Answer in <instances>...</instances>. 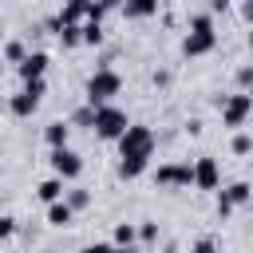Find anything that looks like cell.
<instances>
[{"instance_id": "cell-31", "label": "cell", "mask_w": 253, "mask_h": 253, "mask_svg": "<svg viewBox=\"0 0 253 253\" xmlns=\"http://www.w3.org/2000/svg\"><path fill=\"white\" fill-rule=\"evenodd\" d=\"M229 12V0H210V16H225Z\"/></svg>"}, {"instance_id": "cell-10", "label": "cell", "mask_w": 253, "mask_h": 253, "mask_svg": "<svg viewBox=\"0 0 253 253\" xmlns=\"http://www.w3.org/2000/svg\"><path fill=\"white\" fill-rule=\"evenodd\" d=\"M8 111H12L16 119H32V115L40 111V95H32V91H24V87H20V91L8 99Z\"/></svg>"}, {"instance_id": "cell-3", "label": "cell", "mask_w": 253, "mask_h": 253, "mask_svg": "<svg viewBox=\"0 0 253 253\" xmlns=\"http://www.w3.org/2000/svg\"><path fill=\"white\" fill-rule=\"evenodd\" d=\"M130 130V119H126V111L123 107H99V115H95V134L103 138V142H123V134Z\"/></svg>"}, {"instance_id": "cell-4", "label": "cell", "mask_w": 253, "mask_h": 253, "mask_svg": "<svg viewBox=\"0 0 253 253\" xmlns=\"http://www.w3.org/2000/svg\"><path fill=\"white\" fill-rule=\"evenodd\" d=\"M154 182L166 186V190H190L194 186V162L190 158L186 162H162L154 170Z\"/></svg>"}, {"instance_id": "cell-7", "label": "cell", "mask_w": 253, "mask_h": 253, "mask_svg": "<svg viewBox=\"0 0 253 253\" xmlns=\"http://www.w3.org/2000/svg\"><path fill=\"white\" fill-rule=\"evenodd\" d=\"M194 186H198V190H217V186H221V166H217V158H210V154L194 158Z\"/></svg>"}, {"instance_id": "cell-24", "label": "cell", "mask_w": 253, "mask_h": 253, "mask_svg": "<svg viewBox=\"0 0 253 253\" xmlns=\"http://www.w3.org/2000/svg\"><path fill=\"white\" fill-rule=\"evenodd\" d=\"M59 43L71 51V47H79L83 43V28H59Z\"/></svg>"}, {"instance_id": "cell-5", "label": "cell", "mask_w": 253, "mask_h": 253, "mask_svg": "<svg viewBox=\"0 0 253 253\" xmlns=\"http://www.w3.org/2000/svg\"><path fill=\"white\" fill-rule=\"evenodd\" d=\"M47 162H51V174H55V178H63V182H75V178L83 174V158H79L71 146L51 150V154H47Z\"/></svg>"}, {"instance_id": "cell-8", "label": "cell", "mask_w": 253, "mask_h": 253, "mask_svg": "<svg viewBox=\"0 0 253 253\" xmlns=\"http://www.w3.org/2000/svg\"><path fill=\"white\" fill-rule=\"evenodd\" d=\"M213 47H217V32H186V36H182V55H186V59L210 55Z\"/></svg>"}, {"instance_id": "cell-23", "label": "cell", "mask_w": 253, "mask_h": 253, "mask_svg": "<svg viewBox=\"0 0 253 253\" xmlns=\"http://www.w3.org/2000/svg\"><path fill=\"white\" fill-rule=\"evenodd\" d=\"M83 43H87V47H99V43H103V24H91V20H87V24H83Z\"/></svg>"}, {"instance_id": "cell-16", "label": "cell", "mask_w": 253, "mask_h": 253, "mask_svg": "<svg viewBox=\"0 0 253 253\" xmlns=\"http://www.w3.org/2000/svg\"><path fill=\"white\" fill-rule=\"evenodd\" d=\"M134 241H138V225L119 221L115 225V249H134Z\"/></svg>"}, {"instance_id": "cell-20", "label": "cell", "mask_w": 253, "mask_h": 253, "mask_svg": "<svg viewBox=\"0 0 253 253\" xmlns=\"http://www.w3.org/2000/svg\"><path fill=\"white\" fill-rule=\"evenodd\" d=\"M95 115H99V111L83 103V107H79V111L71 115V126H91V130H95Z\"/></svg>"}, {"instance_id": "cell-12", "label": "cell", "mask_w": 253, "mask_h": 253, "mask_svg": "<svg viewBox=\"0 0 253 253\" xmlns=\"http://www.w3.org/2000/svg\"><path fill=\"white\" fill-rule=\"evenodd\" d=\"M36 198H40L43 206H55V202H63V198H67V190H63V178H55V174H51V178H43V182L36 186Z\"/></svg>"}, {"instance_id": "cell-32", "label": "cell", "mask_w": 253, "mask_h": 253, "mask_svg": "<svg viewBox=\"0 0 253 253\" xmlns=\"http://www.w3.org/2000/svg\"><path fill=\"white\" fill-rule=\"evenodd\" d=\"M0 233L12 237V233H16V217H0Z\"/></svg>"}, {"instance_id": "cell-37", "label": "cell", "mask_w": 253, "mask_h": 253, "mask_svg": "<svg viewBox=\"0 0 253 253\" xmlns=\"http://www.w3.org/2000/svg\"><path fill=\"white\" fill-rule=\"evenodd\" d=\"M245 95H249V99H253V87H249V91H245Z\"/></svg>"}, {"instance_id": "cell-21", "label": "cell", "mask_w": 253, "mask_h": 253, "mask_svg": "<svg viewBox=\"0 0 253 253\" xmlns=\"http://www.w3.org/2000/svg\"><path fill=\"white\" fill-rule=\"evenodd\" d=\"M63 202L79 213V210H87V206H91V190H67V198H63Z\"/></svg>"}, {"instance_id": "cell-25", "label": "cell", "mask_w": 253, "mask_h": 253, "mask_svg": "<svg viewBox=\"0 0 253 253\" xmlns=\"http://www.w3.org/2000/svg\"><path fill=\"white\" fill-rule=\"evenodd\" d=\"M233 210H237V206L229 202V194H225V190H217V217H229Z\"/></svg>"}, {"instance_id": "cell-14", "label": "cell", "mask_w": 253, "mask_h": 253, "mask_svg": "<svg viewBox=\"0 0 253 253\" xmlns=\"http://www.w3.org/2000/svg\"><path fill=\"white\" fill-rule=\"evenodd\" d=\"M154 12H158L154 0H130V4H123V16H126V20H146V16H154Z\"/></svg>"}, {"instance_id": "cell-36", "label": "cell", "mask_w": 253, "mask_h": 253, "mask_svg": "<svg viewBox=\"0 0 253 253\" xmlns=\"http://www.w3.org/2000/svg\"><path fill=\"white\" fill-rule=\"evenodd\" d=\"M249 51H253V28H249Z\"/></svg>"}, {"instance_id": "cell-11", "label": "cell", "mask_w": 253, "mask_h": 253, "mask_svg": "<svg viewBox=\"0 0 253 253\" xmlns=\"http://www.w3.org/2000/svg\"><path fill=\"white\" fill-rule=\"evenodd\" d=\"M67 138H71V123H63V119H51V123L43 126V142H47L51 150H63V146H67Z\"/></svg>"}, {"instance_id": "cell-34", "label": "cell", "mask_w": 253, "mask_h": 253, "mask_svg": "<svg viewBox=\"0 0 253 253\" xmlns=\"http://www.w3.org/2000/svg\"><path fill=\"white\" fill-rule=\"evenodd\" d=\"M154 87H170V71H154Z\"/></svg>"}, {"instance_id": "cell-13", "label": "cell", "mask_w": 253, "mask_h": 253, "mask_svg": "<svg viewBox=\"0 0 253 253\" xmlns=\"http://www.w3.org/2000/svg\"><path fill=\"white\" fill-rule=\"evenodd\" d=\"M146 166H150V158H119V178L123 182H134V178L146 174Z\"/></svg>"}, {"instance_id": "cell-15", "label": "cell", "mask_w": 253, "mask_h": 253, "mask_svg": "<svg viewBox=\"0 0 253 253\" xmlns=\"http://www.w3.org/2000/svg\"><path fill=\"white\" fill-rule=\"evenodd\" d=\"M71 217H75V210H71L67 202H55V206H47V225L63 229V225H71Z\"/></svg>"}, {"instance_id": "cell-17", "label": "cell", "mask_w": 253, "mask_h": 253, "mask_svg": "<svg viewBox=\"0 0 253 253\" xmlns=\"http://www.w3.org/2000/svg\"><path fill=\"white\" fill-rule=\"evenodd\" d=\"M28 55H32V51L24 47V40H8V43H4V59H8V63H16V67H20Z\"/></svg>"}, {"instance_id": "cell-18", "label": "cell", "mask_w": 253, "mask_h": 253, "mask_svg": "<svg viewBox=\"0 0 253 253\" xmlns=\"http://www.w3.org/2000/svg\"><path fill=\"white\" fill-rule=\"evenodd\" d=\"M225 194H229L233 206H245V202L253 198V186H249V182H233V186H225Z\"/></svg>"}, {"instance_id": "cell-1", "label": "cell", "mask_w": 253, "mask_h": 253, "mask_svg": "<svg viewBox=\"0 0 253 253\" xmlns=\"http://www.w3.org/2000/svg\"><path fill=\"white\" fill-rule=\"evenodd\" d=\"M123 91V75L115 71V67H95L91 71V79H87V87H83V95H87V107H111V99Z\"/></svg>"}, {"instance_id": "cell-26", "label": "cell", "mask_w": 253, "mask_h": 253, "mask_svg": "<svg viewBox=\"0 0 253 253\" xmlns=\"http://www.w3.org/2000/svg\"><path fill=\"white\" fill-rule=\"evenodd\" d=\"M138 241H146V245L158 241V225H154V221H142V225H138Z\"/></svg>"}, {"instance_id": "cell-33", "label": "cell", "mask_w": 253, "mask_h": 253, "mask_svg": "<svg viewBox=\"0 0 253 253\" xmlns=\"http://www.w3.org/2000/svg\"><path fill=\"white\" fill-rule=\"evenodd\" d=\"M241 20L253 28V0H245V4H241Z\"/></svg>"}, {"instance_id": "cell-9", "label": "cell", "mask_w": 253, "mask_h": 253, "mask_svg": "<svg viewBox=\"0 0 253 253\" xmlns=\"http://www.w3.org/2000/svg\"><path fill=\"white\" fill-rule=\"evenodd\" d=\"M47 63H51V55H47V51H32V55H28V59L16 67V75H20L24 83H32V79H43V75H47Z\"/></svg>"}, {"instance_id": "cell-29", "label": "cell", "mask_w": 253, "mask_h": 253, "mask_svg": "<svg viewBox=\"0 0 253 253\" xmlns=\"http://www.w3.org/2000/svg\"><path fill=\"white\" fill-rule=\"evenodd\" d=\"M24 91H32V95L43 99V95H47V83H43V79H32V83H24Z\"/></svg>"}, {"instance_id": "cell-22", "label": "cell", "mask_w": 253, "mask_h": 253, "mask_svg": "<svg viewBox=\"0 0 253 253\" xmlns=\"http://www.w3.org/2000/svg\"><path fill=\"white\" fill-rule=\"evenodd\" d=\"M190 32H213V16H210V8L190 16Z\"/></svg>"}, {"instance_id": "cell-35", "label": "cell", "mask_w": 253, "mask_h": 253, "mask_svg": "<svg viewBox=\"0 0 253 253\" xmlns=\"http://www.w3.org/2000/svg\"><path fill=\"white\" fill-rule=\"evenodd\" d=\"M115 253H138V249H115Z\"/></svg>"}, {"instance_id": "cell-28", "label": "cell", "mask_w": 253, "mask_h": 253, "mask_svg": "<svg viewBox=\"0 0 253 253\" xmlns=\"http://www.w3.org/2000/svg\"><path fill=\"white\" fill-rule=\"evenodd\" d=\"M190 253H217V245H213V237H198L190 245Z\"/></svg>"}, {"instance_id": "cell-2", "label": "cell", "mask_w": 253, "mask_h": 253, "mask_svg": "<svg viewBox=\"0 0 253 253\" xmlns=\"http://www.w3.org/2000/svg\"><path fill=\"white\" fill-rule=\"evenodd\" d=\"M154 146H158L154 130H150L146 123H130V130H126L123 142H119V158H150Z\"/></svg>"}, {"instance_id": "cell-6", "label": "cell", "mask_w": 253, "mask_h": 253, "mask_svg": "<svg viewBox=\"0 0 253 253\" xmlns=\"http://www.w3.org/2000/svg\"><path fill=\"white\" fill-rule=\"evenodd\" d=\"M253 115V99L241 91V95H229L225 107H221V123L225 126H245V119Z\"/></svg>"}, {"instance_id": "cell-19", "label": "cell", "mask_w": 253, "mask_h": 253, "mask_svg": "<svg viewBox=\"0 0 253 253\" xmlns=\"http://www.w3.org/2000/svg\"><path fill=\"white\" fill-rule=\"evenodd\" d=\"M229 150H233L237 158H245V154H253V134H245V130H237V134L229 138Z\"/></svg>"}, {"instance_id": "cell-30", "label": "cell", "mask_w": 253, "mask_h": 253, "mask_svg": "<svg viewBox=\"0 0 253 253\" xmlns=\"http://www.w3.org/2000/svg\"><path fill=\"white\" fill-rule=\"evenodd\" d=\"M79 253H115V245H107V241H95V245H83Z\"/></svg>"}, {"instance_id": "cell-27", "label": "cell", "mask_w": 253, "mask_h": 253, "mask_svg": "<svg viewBox=\"0 0 253 253\" xmlns=\"http://www.w3.org/2000/svg\"><path fill=\"white\" fill-rule=\"evenodd\" d=\"M237 87H241V91L253 87V63H249V67H237Z\"/></svg>"}]
</instances>
